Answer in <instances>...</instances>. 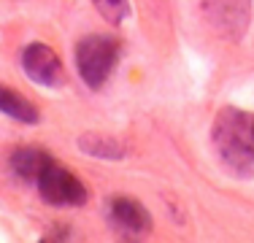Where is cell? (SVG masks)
<instances>
[{
	"label": "cell",
	"instance_id": "1",
	"mask_svg": "<svg viewBox=\"0 0 254 243\" xmlns=\"http://www.w3.org/2000/svg\"><path fill=\"white\" fill-rule=\"evenodd\" d=\"M216 157L233 176H254V117L241 108H222L211 127Z\"/></svg>",
	"mask_w": 254,
	"mask_h": 243
},
{
	"label": "cell",
	"instance_id": "2",
	"mask_svg": "<svg viewBox=\"0 0 254 243\" xmlns=\"http://www.w3.org/2000/svg\"><path fill=\"white\" fill-rule=\"evenodd\" d=\"M119 60V44L111 35H87L76 46V68L89 89H100L108 81Z\"/></svg>",
	"mask_w": 254,
	"mask_h": 243
},
{
	"label": "cell",
	"instance_id": "3",
	"mask_svg": "<svg viewBox=\"0 0 254 243\" xmlns=\"http://www.w3.org/2000/svg\"><path fill=\"white\" fill-rule=\"evenodd\" d=\"M35 184H38L41 197H44L46 203H52V205H60V208L87 203V186H84L65 165H57L54 160L41 170V176L35 179Z\"/></svg>",
	"mask_w": 254,
	"mask_h": 243
},
{
	"label": "cell",
	"instance_id": "4",
	"mask_svg": "<svg viewBox=\"0 0 254 243\" xmlns=\"http://www.w3.org/2000/svg\"><path fill=\"white\" fill-rule=\"evenodd\" d=\"M22 68L35 84H44V87H63L65 84L63 62L54 54V49L46 44H30L22 49Z\"/></svg>",
	"mask_w": 254,
	"mask_h": 243
},
{
	"label": "cell",
	"instance_id": "5",
	"mask_svg": "<svg viewBox=\"0 0 254 243\" xmlns=\"http://www.w3.org/2000/svg\"><path fill=\"white\" fill-rule=\"evenodd\" d=\"M106 211H108L111 224H114V227H117L122 235L138 238V235H146L149 230H152V216H149L146 208H143L138 200H132V197L117 194V197L108 200Z\"/></svg>",
	"mask_w": 254,
	"mask_h": 243
},
{
	"label": "cell",
	"instance_id": "6",
	"mask_svg": "<svg viewBox=\"0 0 254 243\" xmlns=\"http://www.w3.org/2000/svg\"><path fill=\"white\" fill-rule=\"evenodd\" d=\"M205 16L227 38H238L249 22V0H205Z\"/></svg>",
	"mask_w": 254,
	"mask_h": 243
},
{
	"label": "cell",
	"instance_id": "7",
	"mask_svg": "<svg viewBox=\"0 0 254 243\" xmlns=\"http://www.w3.org/2000/svg\"><path fill=\"white\" fill-rule=\"evenodd\" d=\"M52 162V157L44 149H35V146H19V149L11 151L8 165L19 176L22 181H35L41 176V170Z\"/></svg>",
	"mask_w": 254,
	"mask_h": 243
},
{
	"label": "cell",
	"instance_id": "8",
	"mask_svg": "<svg viewBox=\"0 0 254 243\" xmlns=\"http://www.w3.org/2000/svg\"><path fill=\"white\" fill-rule=\"evenodd\" d=\"M0 111H3L5 117L22 122V124H35V122L41 119L38 108H35L25 95L14 92V89H8V87H0Z\"/></svg>",
	"mask_w": 254,
	"mask_h": 243
},
{
	"label": "cell",
	"instance_id": "9",
	"mask_svg": "<svg viewBox=\"0 0 254 243\" xmlns=\"http://www.w3.org/2000/svg\"><path fill=\"white\" fill-rule=\"evenodd\" d=\"M78 149L84 154H92L98 160H122L125 157V146L114 138L106 135H95V132H87V135L78 138Z\"/></svg>",
	"mask_w": 254,
	"mask_h": 243
},
{
	"label": "cell",
	"instance_id": "10",
	"mask_svg": "<svg viewBox=\"0 0 254 243\" xmlns=\"http://www.w3.org/2000/svg\"><path fill=\"white\" fill-rule=\"evenodd\" d=\"M95 8L100 11V16L111 24H122L130 16V3L127 0H92Z\"/></svg>",
	"mask_w": 254,
	"mask_h": 243
}]
</instances>
